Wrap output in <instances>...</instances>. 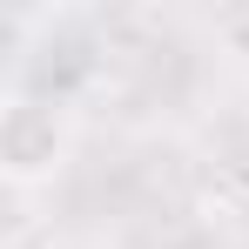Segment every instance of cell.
<instances>
[{
    "label": "cell",
    "mask_w": 249,
    "mask_h": 249,
    "mask_svg": "<svg viewBox=\"0 0 249 249\" xmlns=\"http://www.w3.org/2000/svg\"><path fill=\"white\" fill-rule=\"evenodd\" d=\"M68 148H74V128L47 94H7V108H0V175H7V189L54 182Z\"/></svg>",
    "instance_id": "1"
}]
</instances>
